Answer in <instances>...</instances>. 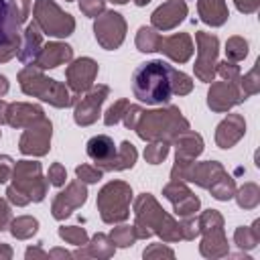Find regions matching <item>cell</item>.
<instances>
[{"mask_svg":"<svg viewBox=\"0 0 260 260\" xmlns=\"http://www.w3.org/2000/svg\"><path fill=\"white\" fill-rule=\"evenodd\" d=\"M132 91L134 98L148 106L167 104L173 93H189L191 79L165 61H148L134 69Z\"/></svg>","mask_w":260,"mask_h":260,"instance_id":"obj_1","label":"cell"},{"mask_svg":"<svg viewBox=\"0 0 260 260\" xmlns=\"http://www.w3.org/2000/svg\"><path fill=\"white\" fill-rule=\"evenodd\" d=\"M28 6V0H0V61H8L16 53Z\"/></svg>","mask_w":260,"mask_h":260,"instance_id":"obj_2","label":"cell"},{"mask_svg":"<svg viewBox=\"0 0 260 260\" xmlns=\"http://www.w3.org/2000/svg\"><path fill=\"white\" fill-rule=\"evenodd\" d=\"M20 85H22L24 93L39 95L41 100L51 102L57 108H63V106L71 104L69 93H67V89L63 85H59L55 79L43 77L39 71H32V67H28V69H24L20 73Z\"/></svg>","mask_w":260,"mask_h":260,"instance_id":"obj_3","label":"cell"},{"mask_svg":"<svg viewBox=\"0 0 260 260\" xmlns=\"http://www.w3.org/2000/svg\"><path fill=\"white\" fill-rule=\"evenodd\" d=\"M35 14H37V22L43 26V30L47 35L67 37V35H71V30L75 26L73 18L65 12H61L59 6L51 0H37Z\"/></svg>","mask_w":260,"mask_h":260,"instance_id":"obj_4","label":"cell"},{"mask_svg":"<svg viewBox=\"0 0 260 260\" xmlns=\"http://www.w3.org/2000/svg\"><path fill=\"white\" fill-rule=\"evenodd\" d=\"M114 187L116 183H110L108 187L102 189L100 197H98V203L102 207V217L106 221H120L128 215L126 211V205H128V199H130V189L122 183L120 191H118V197H114Z\"/></svg>","mask_w":260,"mask_h":260,"instance_id":"obj_5","label":"cell"},{"mask_svg":"<svg viewBox=\"0 0 260 260\" xmlns=\"http://www.w3.org/2000/svg\"><path fill=\"white\" fill-rule=\"evenodd\" d=\"M124 20L118 12H106L102 18L95 20V39L106 49H116L124 39Z\"/></svg>","mask_w":260,"mask_h":260,"instance_id":"obj_6","label":"cell"},{"mask_svg":"<svg viewBox=\"0 0 260 260\" xmlns=\"http://www.w3.org/2000/svg\"><path fill=\"white\" fill-rule=\"evenodd\" d=\"M197 45H199V59L195 65V73L203 81H211L213 77V65L217 57V37L197 32Z\"/></svg>","mask_w":260,"mask_h":260,"instance_id":"obj_7","label":"cell"},{"mask_svg":"<svg viewBox=\"0 0 260 260\" xmlns=\"http://www.w3.org/2000/svg\"><path fill=\"white\" fill-rule=\"evenodd\" d=\"M49 140H51V122L43 118L41 126L32 122L30 128L24 132L20 140V150L24 154H45L49 150Z\"/></svg>","mask_w":260,"mask_h":260,"instance_id":"obj_8","label":"cell"},{"mask_svg":"<svg viewBox=\"0 0 260 260\" xmlns=\"http://www.w3.org/2000/svg\"><path fill=\"white\" fill-rule=\"evenodd\" d=\"M242 100H246V98H244V93L238 89V85H236L234 81H221V83L211 85L207 104H209V108H213V110H217V112H223V110L232 108L234 104H238V102H242Z\"/></svg>","mask_w":260,"mask_h":260,"instance_id":"obj_9","label":"cell"},{"mask_svg":"<svg viewBox=\"0 0 260 260\" xmlns=\"http://www.w3.org/2000/svg\"><path fill=\"white\" fill-rule=\"evenodd\" d=\"M116 152L118 150L114 146V140L106 134H98V136L89 138V142H87V156L91 160H95V165H100L102 171H110Z\"/></svg>","mask_w":260,"mask_h":260,"instance_id":"obj_10","label":"cell"},{"mask_svg":"<svg viewBox=\"0 0 260 260\" xmlns=\"http://www.w3.org/2000/svg\"><path fill=\"white\" fill-rule=\"evenodd\" d=\"M108 95V87L106 85H100L95 89H91L87 93V98L81 100V104L77 106L75 110V122L77 124H91L95 118H98V112H100V106L104 102V98Z\"/></svg>","mask_w":260,"mask_h":260,"instance_id":"obj_11","label":"cell"},{"mask_svg":"<svg viewBox=\"0 0 260 260\" xmlns=\"http://www.w3.org/2000/svg\"><path fill=\"white\" fill-rule=\"evenodd\" d=\"M85 195H87V191H85V187L81 183H71L69 189H67V193H59V197L55 199V203H53V215L57 219L67 217L73 207H77V205H81L85 201Z\"/></svg>","mask_w":260,"mask_h":260,"instance_id":"obj_12","label":"cell"},{"mask_svg":"<svg viewBox=\"0 0 260 260\" xmlns=\"http://www.w3.org/2000/svg\"><path fill=\"white\" fill-rule=\"evenodd\" d=\"M185 14H187L185 2H181V0H171V2H167V4H162L160 8L154 10V14H152V24H154L156 28L167 30V28H173L175 24H179Z\"/></svg>","mask_w":260,"mask_h":260,"instance_id":"obj_13","label":"cell"},{"mask_svg":"<svg viewBox=\"0 0 260 260\" xmlns=\"http://www.w3.org/2000/svg\"><path fill=\"white\" fill-rule=\"evenodd\" d=\"M98 71V65L91 59H77L69 69H67V77H69V85L75 91H83L91 85L93 75Z\"/></svg>","mask_w":260,"mask_h":260,"instance_id":"obj_14","label":"cell"},{"mask_svg":"<svg viewBox=\"0 0 260 260\" xmlns=\"http://www.w3.org/2000/svg\"><path fill=\"white\" fill-rule=\"evenodd\" d=\"M158 51H162V53H167L171 59L183 63V61H187L189 55H191V39H189L185 32L175 35V37H169V39H162Z\"/></svg>","mask_w":260,"mask_h":260,"instance_id":"obj_15","label":"cell"},{"mask_svg":"<svg viewBox=\"0 0 260 260\" xmlns=\"http://www.w3.org/2000/svg\"><path fill=\"white\" fill-rule=\"evenodd\" d=\"M71 59V47L69 45H61V43H49L47 47L41 49L39 57H37V65L39 67H57L63 61Z\"/></svg>","mask_w":260,"mask_h":260,"instance_id":"obj_16","label":"cell"},{"mask_svg":"<svg viewBox=\"0 0 260 260\" xmlns=\"http://www.w3.org/2000/svg\"><path fill=\"white\" fill-rule=\"evenodd\" d=\"M244 134V120L240 116H230L228 120H223L217 128V144L221 148H230L240 136Z\"/></svg>","mask_w":260,"mask_h":260,"instance_id":"obj_17","label":"cell"},{"mask_svg":"<svg viewBox=\"0 0 260 260\" xmlns=\"http://www.w3.org/2000/svg\"><path fill=\"white\" fill-rule=\"evenodd\" d=\"M199 14L207 24L219 26L228 18V8L223 0H199Z\"/></svg>","mask_w":260,"mask_h":260,"instance_id":"obj_18","label":"cell"},{"mask_svg":"<svg viewBox=\"0 0 260 260\" xmlns=\"http://www.w3.org/2000/svg\"><path fill=\"white\" fill-rule=\"evenodd\" d=\"M39 47H41V32H39V26L37 22L28 24L26 30H24V43H22V51H18V59L22 63H28L32 61L35 57H39Z\"/></svg>","mask_w":260,"mask_h":260,"instance_id":"obj_19","label":"cell"},{"mask_svg":"<svg viewBox=\"0 0 260 260\" xmlns=\"http://www.w3.org/2000/svg\"><path fill=\"white\" fill-rule=\"evenodd\" d=\"M181 146H177V160L193 158L201 152V138L197 134H187L185 140H179Z\"/></svg>","mask_w":260,"mask_h":260,"instance_id":"obj_20","label":"cell"},{"mask_svg":"<svg viewBox=\"0 0 260 260\" xmlns=\"http://www.w3.org/2000/svg\"><path fill=\"white\" fill-rule=\"evenodd\" d=\"M134 160H136V150H134V146L126 140V142H122V146H120V150L116 152V156H114V162H112V167H110V171H122V169H128V167H132L134 165Z\"/></svg>","mask_w":260,"mask_h":260,"instance_id":"obj_21","label":"cell"},{"mask_svg":"<svg viewBox=\"0 0 260 260\" xmlns=\"http://www.w3.org/2000/svg\"><path fill=\"white\" fill-rule=\"evenodd\" d=\"M160 41H162V37H158L152 28H146V26H142L140 30H138V37H136V45H138V49L140 51H158V47H160Z\"/></svg>","mask_w":260,"mask_h":260,"instance_id":"obj_22","label":"cell"},{"mask_svg":"<svg viewBox=\"0 0 260 260\" xmlns=\"http://www.w3.org/2000/svg\"><path fill=\"white\" fill-rule=\"evenodd\" d=\"M225 53H228L230 59L240 61V59L246 57V53H248V45H246L244 39H240V37H232V39L228 41V49H225Z\"/></svg>","mask_w":260,"mask_h":260,"instance_id":"obj_23","label":"cell"},{"mask_svg":"<svg viewBox=\"0 0 260 260\" xmlns=\"http://www.w3.org/2000/svg\"><path fill=\"white\" fill-rule=\"evenodd\" d=\"M167 152H169V146H167L165 142H156V144H152V146L146 148L144 156L148 158V162L156 165V162H160V160L167 156Z\"/></svg>","mask_w":260,"mask_h":260,"instance_id":"obj_24","label":"cell"},{"mask_svg":"<svg viewBox=\"0 0 260 260\" xmlns=\"http://www.w3.org/2000/svg\"><path fill=\"white\" fill-rule=\"evenodd\" d=\"M240 195H246V197H248V201H246L244 197H238V201H240L242 207H254L256 201H258V187L252 185V183H248L246 187L240 189Z\"/></svg>","mask_w":260,"mask_h":260,"instance_id":"obj_25","label":"cell"},{"mask_svg":"<svg viewBox=\"0 0 260 260\" xmlns=\"http://www.w3.org/2000/svg\"><path fill=\"white\" fill-rule=\"evenodd\" d=\"M128 106V102L126 100H120L118 104H114L110 110H108V114H106V118H104V122L108 124V126H112V124H116L124 114H122V108H126Z\"/></svg>","mask_w":260,"mask_h":260,"instance_id":"obj_26","label":"cell"},{"mask_svg":"<svg viewBox=\"0 0 260 260\" xmlns=\"http://www.w3.org/2000/svg\"><path fill=\"white\" fill-rule=\"evenodd\" d=\"M75 173H77L79 179H83V181H87V183H95V181L102 179V171H100V169H91V167H87V165L77 167Z\"/></svg>","mask_w":260,"mask_h":260,"instance_id":"obj_27","label":"cell"},{"mask_svg":"<svg viewBox=\"0 0 260 260\" xmlns=\"http://www.w3.org/2000/svg\"><path fill=\"white\" fill-rule=\"evenodd\" d=\"M219 73H221L228 81H238V73H240V69H238L236 63H228V61H223V63H219Z\"/></svg>","mask_w":260,"mask_h":260,"instance_id":"obj_28","label":"cell"},{"mask_svg":"<svg viewBox=\"0 0 260 260\" xmlns=\"http://www.w3.org/2000/svg\"><path fill=\"white\" fill-rule=\"evenodd\" d=\"M79 6H81V10H83L87 16H93V14L102 12V8H104V0H81Z\"/></svg>","mask_w":260,"mask_h":260,"instance_id":"obj_29","label":"cell"},{"mask_svg":"<svg viewBox=\"0 0 260 260\" xmlns=\"http://www.w3.org/2000/svg\"><path fill=\"white\" fill-rule=\"evenodd\" d=\"M59 234L63 238L71 240L73 244H85V232L83 230H71V228H67V230H59Z\"/></svg>","mask_w":260,"mask_h":260,"instance_id":"obj_30","label":"cell"},{"mask_svg":"<svg viewBox=\"0 0 260 260\" xmlns=\"http://www.w3.org/2000/svg\"><path fill=\"white\" fill-rule=\"evenodd\" d=\"M256 71H258V67H254V69H252V71L246 75V79H244V85H246V87H244V91H242V93H244V98H246V95H250V93H254V91L258 89Z\"/></svg>","mask_w":260,"mask_h":260,"instance_id":"obj_31","label":"cell"},{"mask_svg":"<svg viewBox=\"0 0 260 260\" xmlns=\"http://www.w3.org/2000/svg\"><path fill=\"white\" fill-rule=\"evenodd\" d=\"M49 179L53 185H63L65 183V169L61 165H53L49 169Z\"/></svg>","mask_w":260,"mask_h":260,"instance_id":"obj_32","label":"cell"},{"mask_svg":"<svg viewBox=\"0 0 260 260\" xmlns=\"http://www.w3.org/2000/svg\"><path fill=\"white\" fill-rule=\"evenodd\" d=\"M258 2L260 0H236V6L242 12H254L258 8Z\"/></svg>","mask_w":260,"mask_h":260,"instance_id":"obj_33","label":"cell"},{"mask_svg":"<svg viewBox=\"0 0 260 260\" xmlns=\"http://www.w3.org/2000/svg\"><path fill=\"white\" fill-rule=\"evenodd\" d=\"M10 158L8 156H0V183L2 181H6V177H8V173H10Z\"/></svg>","mask_w":260,"mask_h":260,"instance_id":"obj_34","label":"cell"},{"mask_svg":"<svg viewBox=\"0 0 260 260\" xmlns=\"http://www.w3.org/2000/svg\"><path fill=\"white\" fill-rule=\"evenodd\" d=\"M6 110H8V106H6L4 102H0V122H4V114H6Z\"/></svg>","mask_w":260,"mask_h":260,"instance_id":"obj_35","label":"cell"},{"mask_svg":"<svg viewBox=\"0 0 260 260\" xmlns=\"http://www.w3.org/2000/svg\"><path fill=\"white\" fill-rule=\"evenodd\" d=\"M6 89H8V83L4 77H0V93H6Z\"/></svg>","mask_w":260,"mask_h":260,"instance_id":"obj_36","label":"cell"},{"mask_svg":"<svg viewBox=\"0 0 260 260\" xmlns=\"http://www.w3.org/2000/svg\"><path fill=\"white\" fill-rule=\"evenodd\" d=\"M112 2H116V4H124V2H128V0H112Z\"/></svg>","mask_w":260,"mask_h":260,"instance_id":"obj_37","label":"cell"}]
</instances>
